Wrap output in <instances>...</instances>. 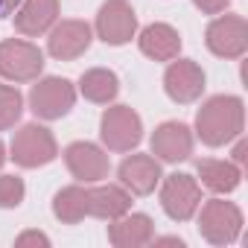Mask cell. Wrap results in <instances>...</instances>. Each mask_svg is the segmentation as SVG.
<instances>
[{"label":"cell","mask_w":248,"mask_h":248,"mask_svg":"<svg viewBox=\"0 0 248 248\" xmlns=\"http://www.w3.org/2000/svg\"><path fill=\"white\" fill-rule=\"evenodd\" d=\"M193 3L204 12V15H219L231 6V0H193Z\"/></svg>","instance_id":"cell-25"},{"label":"cell","mask_w":248,"mask_h":248,"mask_svg":"<svg viewBox=\"0 0 248 248\" xmlns=\"http://www.w3.org/2000/svg\"><path fill=\"white\" fill-rule=\"evenodd\" d=\"M91 27L79 18H67L56 27H50V38H47V53L59 62H73L82 53H88L91 47Z\"/></svg>","instance_id":"cell-11"},{"label":"cell","mask_w":248,"mask_h":248,"mask_svg":"<svg viewBox=\"0 0 248 248\" xmlns=\"http://www.w3.org/2000/svg\"><path fill=\"white\" fill-rule=\"evenodd\" d=\"M59 18V0H21L15 9V30L21 35H44Z\"/></svg>","instance_id":"cell-16"},{"label":"cell","mask_w":248,"mask_h":248,"mask_svg":"<svg viewBox=\"0 0 248 248\" xmlns=\"http://www.w3.org/2000/svg\"><path fill=\"white\" fill-rule=\"evenodd\" d=\"M204 44L219 59H239L248 50V24L242 15H219L204 30Z\"/></svg>","instance_id":"cell-6"},{"label":"cell","mask_w":248,"mask_h":248,"mask_svg":"<svg viewBox=\"0 0 248 248\" xmlns=\"http://www.w3.org/2000/svg\"><path fill=\"white\" fill-rule=\"evenodd\" d=\"M245 126V105L239 96L219 93L210 96L199 114H196V135L202 138L204 146H225L236 135H242Z\"/></svg>","instance_id":"cell-1"},{"label":"cell","mask_w":248,"mask_h":248,"mask_svg":"<svg viewBox=\"0 0 248 248\" xmlns=\"http://www.w3.org/2000/svg\"><path fill=\"white\" fill-rule=\"evenodd\" d=\"M44 70V53L32 41L6 38L0 41V76L12 82H32Z\"/></svg>","instance_id":"cell-5"},{"label":"cell","mask_w":248,"mask_h":248,"mask_svg":"<svg viewBox=\"0 0 248 248\" xmlns=\"http://www.w3.org/2000/svg\"><path fill=\"white\" fill-rule=\"evenodd\" d=\"M24 114V96L12 85H0V132L12 129Z\"/></svg>","instance_id":"cell-22"},{"label":"cell","mask_w":248,"mask_h":248,"mask_svg":"<svg viewBox=\"0 0 248 248\" xmlns=\"http://www.w3.org/2000/svg\"><path fill=\"white\" fill-rule=\"evenodd\" d=\"M132 207V193L126 187H117V184H102L88 190V216L96 219H120L123 213H129Z\"/></svg>","instance_id":"cell-17"},{"label":"cell","mask_w":248,"mask_h":248,"mask_svg":"<svg viewBox=\"0 0 248 248\" xmlns=\"http://www.w3.org/2000/svg\"><path fill=\"white\" fill-rule=\"evenodd\" d=\"M79 91L85 99L96 102V105H108L114 102V96L120 93V79L114 70H105V67H93V70H85L82 79H79Z\"/></svg>","instance_id":"cell-20"},{"label":"cell","mask_w":248,"mask_h":248,"mask_svg":"<svg viewBox=\"0 0 248 248\" xmlns=\"http://www.w3.org/2000/svg\"><path fill=\"white\" fill-rule=\"evenodd\" d=\"M233 140H236V146H233V164L242 167V164H245V140H242L239 135H236Z\"/></svg>","instance_id":"cell-26"},{"label":"cell","mask_w":248,"mask_h":248,"mask_svg":"<svg viewBox=\"0 0 248 248\" xmlns=\"http://www.w3.org/2000/svg\"><path fill=\"white\" fill-rule=\"evenodd\" d=\"M53 213L59 222L64 225H76L88 216V190L79 187V184H70V187H62L53 199Z\"/></svg>","instance_id":"cell-21"},{"label":"cell","mask_w":248,"mask_h":248,"mask_svg":"<svg viewBox=\"0 0 248 248\" xmlns=\"http://www.w3.org/2000/svg\"><path fill=\"white\" fill-rule=\"evenodd\" d=\"M242 231V210L233 202L210 199L202 204L199 213V233L213 245H231L239 239Z\"/></svg>","instance_id":"cell-3"},{"label":"cell","mask_w":248,"mask_h":248,"mask_svg":"<svg viewBox=\"0 0 248 248\" xmlns=\"http://www.w3.org/2000/svg\"><path fill=\"white\" fill-rule=\"evenodd\" d=\"M164 91L172 102L190 105L204 93V70L193 59H172V64L164 73Z\"/></svg>","instance_id":"cell-10"},{"label":"cell","mask_w":248,"mask_h":248,"mask_svg":"<svg viewBox=\"0 0 248 248\" xmlns=\"http://www.w3.org/2000/svg\"><path fill=\"white\" fill-rule=\"evenodd\" d=\"M99 138L111 152H132L143 140L140 114L129 105H114L99 120Z\"/></svg>","instance_id":"cell-2"},{"label":"cell","mask_w":248,"mask_h":248,"mask_svg":"<svg viewBox=\"0 0 248 248\" xmlns=\"http://www.w3.org/2000/svg\"><path fill=\"white\" fill-rule=\"evenodd\" d=\"M152 155L158 161H167V164H178V161H187L193 155V132L187 123H178V120H167L155 129L152 135Z\"/></svg>","instance_id":"cell-13"},{"label":"cell","mask_w":248,"mask_h":248,"mask_svg":"<svg viewBox=\"0 0 248 248\" xmlns=\"http://www.w3.org/2000/svg\"><path fill=\"white\" fill-rule=\"evenodd\" d=\"M196 172L202 184L213 193H233L242 181V170L233 161H216V158H202L196 164Z\"/></svg>","instance_id":"cell-19"},{"label":"cell","mask_w":248,"mask_h":248,"mask_svg":"<svg viewBox=\"0 0 248 248\" xmlns=\"http://www.w3.org/2000/svg\"><path fill=\"white\" fill-rule=\"evenodd\" d=\"M64 164H67L70 175L79 178V181H85V184H93V181L108 178V170H111L108 155L96 143H88V140L70 143L64 149Z\"/></svg>","instance_id":"cell-12"},{"label":"cell","mask_w":248,"mask_h":248,"mask_svg":"<svg viewBox=\"0 0 248 248\" xmlns=\"http://www.w3.org/2000/svg\"><path fill=\"white\" fill-rule=\"evenodd\" d=\"M138 44H140V53H143V56H149V59H155V62H172V59H178L181 35H178V30H172L170 24H149V27L140 32Z\"/></svg>","instance_id":"cell-18"},{"label":"cell","mask_w":248,"mask_h":248,"mask_svg":"<svg viewBox=\"0 0 248 248\" xmlns=\"http://www.w3.org/2000/svg\"><path fill=\"white\" fill-rule=\"evenodd\" d=\"M202 204V184L187 172H172L161 184V207L170 219L187 222Z\"/></svg>","instance_id":"cell-8"},{"label":"cell","mask_w":248,"mask_h":248,"mask_svg":"<svg viewBox=\"0 0 248 248\" xmlns=\"http://www.w3.org/2000/svg\"><path fill=\"white\" fill-rule=\"evenodd\" d=\"M155 239V222L146 213H123L108 225V242L117 248H140Z\"/></svg>","instance_id":"cell-15"},{"label":"cell","mask_w":248,"mask_h":248,"mask_svg":"<svg viewBox=\"0 0 248 248\" xmlns=\"http://www.w3.org/2000/svg\"><path fill=\"white\" fill-rule=\"evenodd\" d=\"M76 102V88L62 76H47L30 91V111L41 120H62Z\"/></svg>","instance_id":"cell-7"},{"label":"cell","mask_w":248,"mask_h":248,"mask_svg":"<svg viewBox=\"0 0 248 248\" xmlns=\"http://www.w3.org/2000/svg\"><path fill=\"white\" fill-rule=\"evenodd\" d=\"M138 32V15L132 9L129 0H105L96 12V35L111 44V47H123L129 44Z\"/></svg>","instance_id":"cell-9"},{"label":"cell","mask_w":248,"mask_h":248,"mask_svg":"<svg viewBox=\"0 0 248 248\" xmlns=\"http://www.w3.org/2000/svg\"><path fill=\"white\" fill-rule=\"evenodd\" d=\"M27 196V187H24V178L18 175H0V207L9 210V207H18Z\"/></svg>","instance_id":"cell-23"},{"label":"cell","mask_w":248,"mask_h":248,"mask_svg":"<svg viewBox=\"0 0 248 248\" xmlns=\"http://www.w3.org/2000/svg\"><path fill=\"white\" fill-rule=\"evenodd\" d=\"M15 245L18 248H24V245H50V236L41 233V231H27V233H21L15 239Z\"/></svg>","instance_id":"cell-24"},{"label":"cell","mask_w":248,"mask_h":248,"mask_svg":"<svg viewBox=\"0 0 248 248\" xmlns=\"http://www.w3.org/2000/svg\"><path fill=\"white\" fill-rule=\"evenodd\" d=\"M18 3H21V0H0V21L9 18V15H15Z\"/></svg>","instance_id":"cell-27"},{"label":"cell","mask_w":248,"mask_h":248,"mask_svg":"<svg viewBox=\"0 0 248 248\" xmlns=\"http://www.w3.org/2000/svg\"><path fill=\"white\" fill-rule=\"evenodd\" d=\"M158 245H178V248H184V239L181 236H161V239H155Z\"/></svg>","instance_id":"cell-28"},{"label":"cell","mask_w":248,"mask_h":248,"mask_svg":"<svg viewBox=\"0 0 248 248\" xmlns=\"http://www.w3.org/2000/svg\"><path fill=\"white\" fill-rule=\"evenodd\" d=\"M117 175H120V184L126 187L132 196H149L158 187V181L164 178L161 175V164L152 155H129L117 167Z\"/></svg>","instance_id":"cell-14"},{"label":"cell","mask_w":248,"mask_h":248,"mask_svg":"<svg viewBox=\"0 0 248 248\" xmlns=\"http://www.w3.org/2000/svg\"><path fill=\"white\" fill-rule=\"evenodd\" d=\"M56 155H59V146H56L53 132L38 126V123H27L12 138V161L24 170L44 167V164L56 161Z\"/></svg>","instance_id":"cell-4"},{"label":"cell","mask_w":248,"mask_h":248,"mask_svg":"<svg viewBox=\"0 0 248 248\" xmlns=\"http://www.w3.org/2000/svg\"><path fill=\"white\" fill-rule=\"evenodd\" d=\"M3 164H6V149H3V140H0V170H3Z\"/></svg>","instance_id":"cell-29"}]
</instances>
